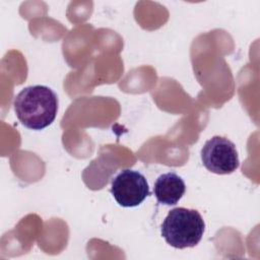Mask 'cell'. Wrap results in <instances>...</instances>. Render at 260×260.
I'll return each mask as SVG.
<instances>
[{
    "instance_id": "obj_1",
    "label": "cell",
    "mask_w": 260,
    "mask_h": 260,
    "mask_svg": "<svg viewBox=\"0 0 260 260\" xmlns=\"http://www.w3.org/2000/svg\"><path fill=\"white\" fill-rule=\"evenodd\" d=\"M13 107L17 119L24 127L42 130L55 120L58 98L48 86L31 85L15 95Z\"/></svg>"
},
{
    "instance_id": "obj_2",
    "label": "cell",
    "mask_w": 260,
    "mask_h": 260,
    "mask_svg": "<svg viewBox=\"0 0 260 260\" xmlns=\"http://www.w3.org/2000/svg\"><path fill=\"white\" fill-rule=\"evenodd\" d=\"M205 222L195 209L176 207L169 211L161 223V236L166 242L176 248L195 247L202 239Z\"/></svg>"
},
{
    "instance_id": "obj_3",
    "label": "cell",
    "mask_w": 260,
    "mask_h": 260,
    "mask_svg": "<svg viewBox=\"0 0 260 260\" xmlns=\"http://www.w3.org/2000/svg\"><path fill=\"white\" fill-rule=\"evenodd\" d=\"M201 160L209 172L217 175L231 174L240 166L236 145L222 136H213L205 142L201 149Z\"/></svg>"
},
{
    "instance_id": "obj_4",
    "label": "cell",
    "mask_w": 260,
    "mask_h": 260,
    "mask_svg": "<svg viewBox=\"0 0 260 260\" xmlns=\"http://www.w3.org/2000/svg\"><path fill=\"white\" fill-rule=\"evenodd\" d=\"M111 193L116 202L123 207H134L149 196V187L145 177L138 171L126 169L112 181Z\"/></svg>"
},
{
    "instance_id": "obj_5",
    "label": "cell",
    "mask_w": 260,
    "mask_h": 260,
    "mask_svg": "<svg viewBox=\"0 0 260 260\" xmlns=\"http://www.w3.org/2000/svg\"><path fill=\"white\" fill-rule=\"evenodd\" d=\"M186 191L184 180L176 173L170 172L160 175L153 186L156 200L165 205H175L183 197Z\"/></svg>"
}]
</instances>
